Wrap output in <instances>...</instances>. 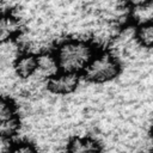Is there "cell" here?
Instances as JSON below:
<instances>
[{
    "instance_id": "cell-1",
    "label": "cell",
    "mask_w": 153,
    "mask_h": 153,
    "mask_svg": "<svg viewBox=\"0 0 153 153\" xmlns=\"http://www.w3.org/2000/svg\"><path fill=\"white\" fill-rule=\"evenodd\" d=\"M96 51L93 43L87 39L67 38L57 44L54 57L60 71L79 74L84 72Z\"/></svg>"
},
{
    "instance_id": "cell-2",
    "label": "cell",
    "mask_w": 153,
    "mask_h": 153,
    "mask_svg": "<svg viewBox=\"0 0 153 153\" xmlns=\"http://www.w3.org/2000/svg\"><path fill=\"white\" fill-rule=\"evenodd\" d=\"M120 72L121 63L112 53L96 51L82 73L88 81L94 84H104L118 76Z\"/></svg>"
},
{
    "instance_id": "cell-3",
    "label": "cell",
    "mask_w": 153,
    "mask_h": 153,
    "mask_svg": "<svg viewBox=\"0 0 153 153\" xmlns=\"http://www.w3.org/2000/svg\"><path fill=\"white\" fill-rule=\"evenodd\" d=\"M19 128L20 118L16 103L7 97H0V139L16 136Z\"/></svg>"
},
{
    "instance_id": "cell-4",
    "label": "cell",
    "mask_w": 153,
    "mask_h": 153,
    "mask_svg": "<svg viewBox=\"0 0 153 153\" xmlns=\"http://www.w3.org/2000/svg\"><path fill=\"white\" fill-rule=\"evenodd\" d=\"M47 80H48L47 81L48 88L53 93L66 96L76 90L80 78H79V74L59 71L55 74H53L50 78H48Z\"/></svg>"
},
{
    "instance_id": "cell-5",
    "label": "cell",
    "mask_w": 153,
    "mask_h": 153,
    "mask_svg": "<svg viewBox=\"0 0 153 153\" xmlns=\"http://www.w3.org/2000/svg\"><path fill=\"white\" fill-rule=\"evenodd\" d=\"M37 67H38L37 54H33L31 51H25L19 54L14 60V65H13L16 74L23 79L33 76L37 73Z\"/></svg>"
},
{
    "instance_id": "cell-6",
    "label": "cell",
    "mask_w": 153,
    "mask_h": 153,
    "mask_svg": "<svg viewBox=\"0 0 153 153\" xmlns=\"http://www.w3.org/2000/svg\"><path fill=\"white\" fill-rule=\"evenodd\" d=\"M65 153H103V148L91 136H75L67 143Z\"/></svg>"
},
{
    "instance_id": "cell-7",
    "label": "cell",
    "mask_w": 153,
    "mask_h": 153,
    "mask_svg": "<svg viewBox=\"0 0 153 153\" xmlns=\"http://www.w3.org/2000/svg\"><path fill=\"white\" fill-rule=\"evenodd\" d=\"M22 30L19 19L12 13L0 14V44L16 38Z\"/></svg>"
},
{
    "instance_id": "cell-8",
    "label": "cell",
    "mask_w": 153,
    "mask_h": 153,
    "mask_svg": "<svg viewBox=\"0 0 153 153\" xmlns=\"http://www.w3.org/2000/svg\"><path fill=\"white\" fill-rule=\"evenodd\" d=\"M37 59H38L37 73H41L42 76H45L48 79L53 74H55L56 72L60 71L59 67H57L56 60L54 57V54H49V53L39 54V55H37Z\"/></svg>"
},
{
    "instance_id": "cell-9",
    "label": "cell",
    "mask_w": 153,
    "mask_h": 153,
    "mask_svg": "<svg viewBox=\"0 0 153 153\" xmlns=\"http://www.w3.org/2000/svg\"><path fill=\"white\" fill-rule=\"evenodd\" d=\"M134 38L141 47L151 49L153 45V24L146 23L137 25L134 31Z\"/></svg>"
},
{
    "instance_id": "cell-10",
    "label": "cell",
    "mask_w": 153,
    "mask_h": 153,
    "mask_svg": "<svg viewBox=\"0 0 153 153\" xmlns=\"http://www.w3.org/2000/svg\"><path fill=\"white\" fill-rule=\"evenodd\" d=\"M131 10H133V18L135 19L137 25L152 23V19H153V5H152V2L143 5V6L131 8Z\"/></svg>"
},
{
    "instance_id": "cell-11",
    "label": "cell",
    "mask_w": 153,
    "mask_h": 153,
    "mask_svg": "<svg viewBox=\"0 0 153 153\" xmlns=\"http://www.w3.org/2000/svg\"><path fill=\"white\" fill-rule=\"evenodd\" d=\"M4 153H38V151L31 142L18 141L12 143Z\"/></svg>"
},
{
    "instance_id": "cell-12",
    "label": "cell",
    "mask_w": 153,
    "mask_h": 153,
    "mask_svg": "<svg viewBox=\"0 0 153 153\" xmlns=\"http://www.w3.org/2000/svg\"><path fill=\"white\" fill-rule=\"evenodd\" d=\"M122 2L131 8H135V7H139V6H143V5H147L149 2H152V0H122Z\"/></svg>"
}]
</instances>
